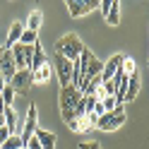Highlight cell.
Segmentation results:
<instances>
[{
  "mask_svg": "<svg viewBox=\"0 0 149 149\" xmlns=\"http://www.w3.org/2000/svg\"><path fill=\"white\" fill-rule=\"evenodd\" d=\"M82 48H84V43L79 41L77 34H65V36H60V39L55 41V55H60V58L70 60V63H74L79 58Z\"/></svg>",
  "mask_w": 149,
  "mask_h": 149,
  "instance_id": "obj_1",
  "label": "cell"
},
{
  "mask_svg": "<svg viewBox=\"0 0 149 149\" xmlns=\"http://www.w3.org/2000/svg\"><path fill=\"white\" fill-rule=\"evenodd\" d=\"M82 91L74 87V84H68V87H63L60 89V99H58V104H60V116L65 123H70L72 120V111L77 108V104L82 101Z\"/></svg>",
  "mask_w": 149,
  "mask_h": 149,
  "instance_id": "obj_2",
  "label": "cell"
},
{
  "mask_svg": "<svg viewBox=\"0 0 149 149\" xmlns=\"http://www.w3.org/2000/svg\"><path fill=\"white\" fill-rule=\"evenodd\" d=\"M123 123H125V111H123V106H118L116 111H111V113L99 116V120H96V125H94V127L111 132V130H118Z\"/></svg>",
  "mask_w": 149,
  "mask_h": 149,
  "instance_id": "obj_3",
  "label": "cell"
},
{
  "mask_svg": "<svg viewBox=\"0 0 149 149\" xmlns=\"http://www.w3.org/2000/svg\"><path fill=\"white\" fill-rule=\"evenodd\" d=\"M10 51H12L15 68H17V70H29L31 55H34V46H22V43H17V46H12Z\"/></svg>",
  "mask_w": 149,
  "mask_h": 149,
  "instance_id": "obj_4",
  "label": "cell"
},
{
  "mask_svg": "<svg viewBox=\"0 0 149 149\" xmlns=\"http://www.w3.org/2000/svg\"><path fill=\"white\" fill-rule=\"evenodd\" d=\"M39 127V108H36L34 104L29 106V111H26V118H24V127H22V142H26V139H31L34 137V130Z\"/></svg>",
  "mask_w": 149,
  "mask_h": 149,
  "instance_id": "obj_5",
  "label": "cell"
},
{
  "mask_svg": "<svg viewBox=\"0 0 149 149\" xmlns=\"http://www.w3.org/2000/svg\"><path fill=\"white\" fill-rule=\"evenodd\" d=\"M123 60H125V55H123V53H116V55H111V58L104 63V70H101V84L113 79V74L118 72L120 65H123Z\"/></svg>",
  "mask_w": 149,
  "mask_h": 149,
  "instance_id": "obj_6",
  "label": "cell"
},
{
  "mask_svg": "<svg viewBox=\"0 0 149 149\" xmlns=\"http://www.w3.org/2000/svg\"><path fill=\"white\" fill-rule=\"evenodd\" d=\"M55 72H58V79L63 87L72 84V63L60 58V55H55Z\"/></svg>",
  "mask_w": 149,
  "mask_h": 149,
  "instance_id": "obj_7",
  "label": "cell"
},
{
  "mask_svg": "<svg viewBox=\"0 0 149 149\" xmlns=\"http://www.w3.org/2000/svg\"><path fill=\"white\" fill-rule=\"evenodd\" d=\"M15 72H17V68H15V60H12V51L3 48V55H0V74L5 77L7 84H10V79L15 77Z\"/></svg>",
  "mask_w": 149,
  "mask_h": 149,
  "instance_id": "obj_8",
  "label": "cell"
},
{
  "mask_svg": "<svg viewBox=\"0 0 149 149\" xmlns=\"http://www.w3.org/2000/svg\"><path fill=\"white\" fill-rule=\"evenodd\" d=\"M94 7H99V0H87V3L70 0V3H68V12H70V17H82V15L91 12Z\"/></svg>",
  "mask_w": 149,
  "mask_h": 149,
  "instance_id": "obj_9",
  "label": "cell"
},
{
  "mask_svg": "<svg viewBox=\"0 0 149 149\" xmlns=\"http://www.w3.org/2000/svg\"><path fill=\"white\" fill-rule=\"evenodd\" d=\"M31 84H34V82H31V72L29 70H17L15 77L10 79V87L15 89V94H17V91H26Z\"/></svg>",
  "mask_w": 149,
  "mask_h": 149,
  "instance_id": "obj_10",
  "label": "cell"
},
{
  "mask_svg": "<svg viewBox=\"0 0 149 149\" xmlns=\"http://www.w3.org/2000/svg\"><path fill=\"white\" fill-rule=\"evenodd\" d=\"M34 137H36V142L41 144V149H55V135L48 132V130L36 127V130H34Z\"/></svg>",
  "mask_w": 149,
  "mask_h": 149,
  "instance_id": "obj_11",
  "label": "cell"
},
{
  "mask_svg": "<svg viewBox=\"0 0 149 149\" xmlns=\"http://www.w3.org/2000/svg\"><path fill=\"white\" fill-rule=\"evenodd\" d=\"M48 63L46 60V53H43V46L41 43H34V55H31V65H29V72H36L39 68Z\"/></svg>",
  "mask_w": 149,
  "mask_h": 149,
  "instance_id": "obj_12",
  "label": "cell"
},
{
  "mask_svg": "<svg viewBox=\"0 0 149 149\" xmlns=\"http://www.w3.org/2000/svg\"><path fill=\"white\" fill-rule=\"evenodd\" d=\"M22 31H24V24H22V22H15V24L10 26V34H7V41H5V46H3V48H7V51H10L12 46H17V43H19Z\"/></svg>",
  "mask_w": 149,
  "mask_h": 149,
  "instance_id": "obj_13",
  "label": "cell"
},
{
  "mask_svg": "<svg viewBox=\"0 0 149 149\" xmlns=\"http://www.w3.org/2000/svg\"><path fill=\"white\" fill-rule=\"evenodd\" d=\"M139 94V77H137V72L135 74H130L127 77V89H125V99L123 101H135Z\"/></svg>",
  "mask_w": 149,
  "mask_h": 149,
  "instance_id": "obj_14",
  "label": "cell"
},
{
  "mask_svg": "<svg viewBox=\"0 0 149 149\" xmlns=\"http://www.w3.org/2000/svg\"><path fill=\"white\" fill-rule=\"evenodd\" d=\"M106 22L111 26H118V22H120V3H118V0H111L108 12H106Z\"/></svg>",
  "mask_w": 149,
  "mask_h": 149,
  "instance_id": "obj_15",
  "label": "cell"
},
{
  "mask_svg": "<svg viewBox=\"0 0 149 149\" xmlns=\"http://www.w3.org/2000/svg\"><path fill=\"white\" fill-rule=\"evenodd\" d=\"M3 116H5V127L10 130L12 135H19V132H17V125H19V123H17V111L10 106V108L3 111Z\"/></svg>",
  "mask_w": 149,
  "mask_h": 149,
  "instance_id": "obj_16",
  "label": "cell"
},
{
  "mask_svg": "<svg viewBox=\"0 0 149 149\" xmlns=\"http://www.w3.org/2000/svg\"><path fill=\"white\" fill-rule=\"evenodd\" d=\"M51 79V65L46 63L43 68H39L36 72H31V82L34 84H46V82Z\"/></svg>",
  "mask_w": 149,
  "mask_h": 149,
  "instance_id": "obj_17",
  "label": "cell"
},
{
  "mask_svg": "<svg viewBox=\"0 0 149 149\" xmlns=\"http://www.w3.org/2000/svg\"><path fill=\"white\" fill-rule=\"evenodd\" d=\"M41 22H43V15H41L39 10H34L29 17H26V26H24V29H29V31H36V34H39Z\"/></svg>",
  "mask_w": 149,
  "mask_h": 149,
  "instance_id": "obj_18",
  "label": "cell"
},
{
  "mask_svg": "<svg viewBox=\"0 0 149 149\" xmlns=\"http://www.w3.org/2000/svg\"><path fill=\"white\" fill-rule=\"evenodd\" d=\"M22 147H24V142L19 135H10L5 142H0V149H22Z\"/></svg>",
  "mask_w": 149,
  "mask_h": 149,
  "instance_id": "obj_19",
  "label": "cell"
},
{
  "mask_svg": "<svg viewBox=\"0 0 149 149\" xmlns=\"http://www.w3.org/2000/svg\"><path fill=\"white\" fill-rule=\"evenodd\" d=\"M19 43H22V46H34V43H39V34H36V31H29V29H24L22 36H19Z\"/></svg>",
  "mask_w": 149,
  "mask_h": 149,
  "instance_id": "obj_20",
  "label": "cell"
},
{
  "mask_svg": "<svg viewBox=\"0 0 149 149\" xmlns=\"http://www.w3.org/2000/svg\"><path fill=\"white\" fill-rule=\"evenodd\" d=\"M120 72H123L125 77H130V74H135V72H137V68H135V60L130 58V55H125L123 65H120Z\"/></svg>",
  "mask_w": 149,
  "mask_h": 149,
  "instance_id": "obj_21",
  "label": "cell"
},
{
  "mask_svg": "<svg viewBox=\"0 0 149 149\" xmlns=\"http://www.w3.org/2000/svg\"><path fill=\"white\" fill-rule=\"evenodd\" d=\"M0 96H3V104H5V108H10L12 106V101H15V89L7 84L3 91H0Z\"/></svg>",
  "mask_w": 149,
  "mask_h": 149,
  "instance_id": "obj_22",
  "label": "cell"
},
{
  "mask_svg": "<svg viewBox=\"0 0 149 149\" xmlns=\"http://www.w3.org/2000/svg\"><path fill=\"white\" fill-rule=\"evenodd\" d=\"M101 106H104V113H111V111L118 108V101H116V96H106V99H101Z\"/></svg>",
  "mask_w": 149,
  "mask_h": 149,
  "instance_id": "obj_23",
  "label": "cell"
},
{
  "mask_svg": "<svg viewBox=\"0 0 149 149\" xmlns=\"http://www.w3.org/2000/svg\"><path fill=\"white\" fill-rule=\"evenodd\" d=\"M79 149H101V144L94 142V139H89V142H79Z\"/></svg>",
  "mask_w": 149,
  "mask_h": 149,
  "instance_id": "obj_24",
  "label": "cell"
},
{
  "mask_svg": "<svg viewBox=\"0 0 149 149\" xmlns=\"http://www.w3.org/2000/svg\"><path fill=\"white\" fill-rule=\"evenodd\" d=\"M10 135H12V132H10V130H7L5 125H3V127H0V142H5V139H7V137H10Z\"/></svg>",
  "mask_w": 149,
  "mask_h": 149,
  "instance_id": "obj_25",
  "label": "cell"
},
{
  "mask_svg": "<svg viewBox=\"0 0 149 149\" xmlns=\"http://www.w3.org/2000/svg\"><path fill=\"white\" fill-rule=\"evenodd\" d=\"M5 87H7V82H5V77H3V74H0V91H3Z\"/></svg>",
  "mask_w": 149,
  "mask_h": 149,
  "instance_id": "obj_26",
  "label": "cell"
},
{
  "mask_svg": "<svg viewBox=\"0 0 149 149\" xmlns=\"http://www.w3.org/2000/svg\"><path fill=\"white\" fill-rule=\"evenodd\" d=\"M5 111V104H3V96H0V113H3Z\"/></svg>",
  "mask_w": 149,
  "mask_h": 149,
  "instance_id": "obj_27",
  "label": "cell"
},
{
  "mask_svg": "<svg viewBox=\"0 0 149 149\" xmlns=\"http://www.w3.org/2000/svg\"><path fill=\"white\" fill-rule=\"evenodd\" d=\"M3 125H5V116L0 113V127H3Z\"/></svg>",
  "mask_w": 149,
  "mask_h": 149,
  "instance_id": "obj_28",
  "label": "cell"
},
{
  "mask_svg": "<svg viewBox=\"0 0 149 149\" xmlns=\"http://www.w3.org/2000/svg\"><path fill=\"white\" fill-rule=\"evenodd\" d=\"M0 55H3V46H0Z\"/></svg>",
  "mask_w": 149,
  "mask_h": 149,
  "instance_id": "obj_29",
  "label": "cell"
},
{
  "mask_svg": "<svg viewBox=\"0 0 149 149\" xmlns=\"http://www.w3.org/2000/svg\"><path fill=\"white\" fill-rule=\"evenodd\" d=\"M22 149H26V147H22Z\"/></svg>",
  "mask_w": 149,
  "mask_h": 149,
  "instance_id": "obj_30",
  "label": "cell"
}]
</instances>
